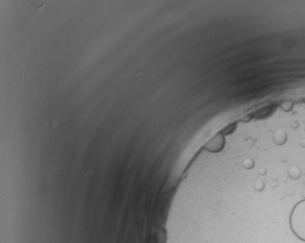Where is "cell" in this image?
Segmentation results:
<instances>
[{
	"mask_svg": "<svg viewBox=\"0 0 305 243\" xmlns=\"http://www.w3.org/2000/svg\"><path fill=\"white\" fill-rule=\"evenodd\" d=\"M289 225L292 233L305 242V199L298 202L291 211Z\"/></svg>",
	"mask_w": 305,
	"mask_h": 243,
	"instance_id": "cell-1",
	"label": "cell"
}]
</instances>
